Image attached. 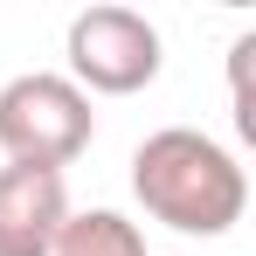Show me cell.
I'll return each mask as SVG.
<instances>
[{"label":"cell","mask_w":256,"mask_h":256,"mask_svg":"<svg viewBox=\"0 0 256 256\" xmlns=\"http://www.w3.org/2000/svg\"><path fill=\"white\" fill-rule=\"evenodd\" d=\"M0 256H14V250H0Z\"/></svg>","instance_id":"cell-6"},{"label":"cell","mask_w":256,"mask_h":256,"mask_svg":"<svg viewBox=\"0 0 256 256\" xmlns=\"http://www.w3.org/2000/svg\"><path fill=\"white\" fill-rule=\"evenodd\" d=\"M70 222V187L48 166H0V250L48 256L56 228Z\"/></svg>","instance_id":"cell-4"},{"label":"cell","mask_w":256,"mask_h":256,"mask_svg":"<svg viewBox=\"0 0 256 256\" xmlns=\"http://www.w3.org/2000/svg\"><path fill=\"white\" fill-rule=\"evenodd\" d=\"M132 194L152 222H166L180 236H228L250 208V173L208 132L166 125L132 152Z\"/></svg>","instance_id":"cell-1"},{"label":"cell","mask_w":256,"mask_h":256,"mask_svg":"<svg viewBox=\"0 0 256 256\" xmlns=\"http://www.w3.org/2000/svg\"><path fill=\"white\" fill-rule=\"evenodd\" d=\"M70 84L97 90V97H132V90H146L160 76V28L138 14V7H84L76 21H70Z\"/></svg>","instance_id":"cell-3"},{"label":"cell","mask_w":256,"mask_h":256,"mask_svg":"<svg viewBox=\"0 0 256 256\" xmlns=\"http://www.w3.org/2000/svg\"><path fill=\"white\" fill-rule=\"evenodd\" d=\"M90 138H97V118H90V97L70 76L28 70L0 90V152H7V166L62 173Z\"/></svg>","instance_id":"cell-2"},{"label":"cell","mask_w":256,"mask_h":256,"mask_svg":"<svg viewBox=\"0 0 256 256\" xmlns=\"http://www.w3.org/2000/svg\"><path fill=\"white\" fill-rule=\"evenodd\" d=\"M48 256H146V236L118 208H84V214H70L56 228Z\"/></svg>","instance_id":"cell-5"}]
</instances>
